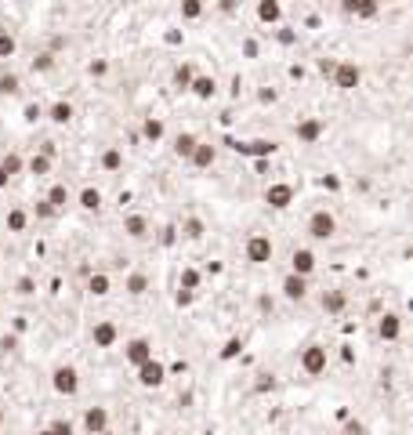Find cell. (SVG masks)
Returning a JSON list of instances; mask_svg holds the SVG:
<instances>
[{
  "instance_id": "cell-1",
  "label": "cell",
  "mask_w": 413,
  "mask_h": 435,
  "mask_svg": "<svg viewBox=\"0 0 413 435\" xmlns=\"http://www.w3.org/2000/svg\"><path fill=\"white\" fill-rule=\"evenodd\" d=\"M297 366H301L309 377H323L326 366H330V352H326V344L309 341V344L301 348V356H297Z\"/></svg>"
},
{
  "instance_id": "cell-2",
  "label": "cell",
  "mask_w": 413,
  "mask_h": 435,
  "mask_svg": "<svg viewBox=\"0 0 413 435\" xmlns=\"http://www.w3.org/2000/svg\"><path fill=\"white\" fill-rule=\"evenodd\" d=\"M304 232H309L316 243H326V239H334V236H337V218H334V210H326V207L312 210L309 222H304Z\"/></svg>"
},
{
  "instance_id": "cell-3",
  "label": "cell",
  "mask_w": 413,
  "mask_h": 435,
  "mask_svg": "<svg viewBox=\"0 0 413 435\" xmlns=\"http://www.w3.org/2000/svg\"><path fill=\"white\" fill-rule=\"evenodd\" d=\"M51 388L58 392L62 399H73L76 392H80V370H76V366H69V363L55 366V370H51Z\"/></svg>"
},
{
  "instance_id": "cell-4",
  "label": "cell",
  "mask_w": 413,
  "mask_h": 435,
  "mask_svg": "<svg viewBox=\"0 0 413 435\" xmlns=\"http://www.w3.org/2000/svg\"><path fill=\"white\" fill-rule=\"evenodd\" d=\"M330 80L337 91H356V87L363 83V65L359 62H334V69H330Z\"/></svg>"
},
{
  "instance_id": "cell-5",
  "label": "cell",
  "mask_w": 413,
  "mask_h": 435,
  "mask_svg": "<svg viewBox=\"0 0 413 435\" xmlns=\"http://www.w3.org/2000/svg\"><path fill=\"white\" fill-rule=\"evenodd\" d=\"M272 254H276V243H272V236H265V232H254L243 243V257L250 261V265H269Z\"/></svg>"
},
{
  "instance_id": "cell-6",
  "label": "cell",
  "mask_w": 413,
  "mask_h": 435,
  "mask_svg": "<svg viewBox=\"0 0 413 435\" xmlns=\"http://www.w3.org/2000/svg\"><path fill=\"white\" fill-rule=\"evenodd\" d=\"M294 200H297V189H294L290 182H269V185H265V203H269L272 210H290Z\"/></svg>"
},
{
  "instance_id": "cell-7",
  "label": "cell",
  "mask_w": 413,
  "mask_h": 435,
  "mask_svg": "<svg viewBox=\"0 0 413 435\" xmlns=\"http://www.w3.org/2000/svg\"><path fill=\"white\" fill-rule=\"evenodd\" d=\"M135 374H138V384L142 388H163V381H167V366L152 356V359H145V363H138L135 366Z\"/></svg>"
},
{
  "instance_id": "cell-8",
  "label": "cell",
  "mask_w": 413,
  "mask_h": 435,
  "mask_svg": "<svg viewBox=\"0 0 413 435\" xmlns=\"http://www.w3.org/2000/svg\"><path fill=\"white\" fill-rule=\"evenodd\" d=\"M341 11L348 18H359V22H374L381 15V0H341Z\"/></svg>"
},
{
  "instance_id": "cell-9",
  "label": "cell",
  "mask_w": 413,
  "mask_h": 435,
  "mask_svg": "<svg viewBox=\"0 0 413 435\" xmlns=\"http://www.w3.org/2000/svg\"><path fill=\"white\" fill-rule=\"evenodd\" d=\"M294 135H297L301 145H316V142L326 135V120H323V116H304V120H297Z\"/></svg>"
},
{
  "instance_id": "cell-10",
  "label": "cell",
  "mask_w": 413,
  "mask_h": 435,
  "mask_svg": "<svg viewBox=\"0 0 413 435\" xmlns=\"http://www.w3.org/2000/svg\"><path fill=\"white\" fill-rule=\"evenodd\" d=\"M120 341V326L113 323V319H98L95 326H91V344L95 348H113Z\"/></svg>"
},
{
  "instance_id": "cell-11",
  "label": "cell",
  "mask_w": 413,
  "mask_h": 435,
  "mask_svg": "<svg viewBox=\"0 0 413 435\" xmlns=\"http://www.w3.org/2000/svg\"><path fill=\"white\" fill-rule=\"evenodd\" d=\"M279 290L287 301H304L309 297V276H297V272H287L279 283Z\"/></svg>"
},
{
  "instance_id": "cell-12",
  "label": "cell",
  "mask_w": 413,
  "mask_h": 435,
  "mask_svg": "<svg viewBox=\"0 0 413 435\" xmlns=\"http://www.w3.org/2000/svg\"><path fill=\"white\" fill-rule=\"evenodd\" d=\"M377 337L388 341V344L399 341V337H402V316H399V312H381V316H377Z\"/></svg>"
},
{
  "instance_id": "cell-13",
  "label": "cell",
  "mask_w": 413,
  "mask_h": 435,
  "mask_svg": "<svg viewBox=\"0 0 413 435\" xmlns=\"http://www.w3.org/2000/svg\"><path fill=\"white\" fill-rule=\"evenodd\" d=\"M123 359H127L130 366L152 359V341H149V337H130V341L123 344Z\"/></svg>"
},
{
  "instance_id": "cell-14",
  "label": "cell",
  "mask_w": 413,
  "mask_h": 435,
  "mask_svg": "<svg viewBox=\"0 0 413 435\" xmlns=\"http://www.w3.org/2000/svg\"><path fill=\"white\" fill-rule=\"evenodd\" d=\"M316 265H319V257H316V250H309V247H297V250L290 254V272H297V276H312Z\"/></svg>"
},
{
  "instance_id": "cell-15",
  "label": "cell",
  "mask_w": 413,
  "mask_h": 435,
  "mask_svg": "<svg viewBox=\"0 0 413 435\" xmlns=\"http://www.w3.org/2000/svg\"><path fill=\"white\" fill-rule=\"evenodd\" d=\"M189 163H192L196 170H210V167L217 163V145H210V142H196Z\"/></svg>"
},
{
  "instance_id": "cell-16",
  "label": "cell",
  "mask_w": 413,
  "mask_h": 435,
  "mask_svg": "<svg viewBox=\"0 0 413 435\" xmlns=\"http://www.w3.org/2000/svg\"><path fill=\"white\" fill-rule=\"evenodd\" d=\"M254 15H257L261 26H279L283 22V0H257Z\"/></svg>"
},
{
  "instance_id": "cell-17",
  "label": "cell",
  "mask_w": 413,
  "mask_h": 435,
  "mask_svg": "<svg viewBox=\"0 0 413 435\" xmlns=\"http://www.w3.org/2000/svg\"><path fill=\"white\" fill-rule=\"evenodd\" d=\"M43 116H48L55 127H65V123H73V116H76V109H73V102H65V98H58V102H51L48 109H43Z\"/></svg>"
},
{
  "instance_id": "cell-18",
  "label": "cell",
  "mask_w": 413,
  "mask_h": 435,
  "mask_svg": "<svg viewBox=\"0 0 413 435\" xmlns=\"http://www.w3.org/2000/svg\"><path fill=\"white\" fill-rule=\"evenodd\" d=\"M236 152H247V156H276L279 145L269 142V138H254V142H232Z\"/></svg>"
},
{
  "instance_id": "cell-19",
  "label": "cell",
  "mask_w": 413,
  "mask_h": 435,
  "mask_svg": "<svg viewBox=\"0 0 413 435\" xmlns=\"http://www.w3.org/2000/svg\"><path fill=\"white\" fill-rule=\"evenodd\" d=\"M105 428H109V410L105 406H87L83 410V431L87 435H98Z\"/></svg>"
},
{
  "instance_id": "cell-20",
  "label": "cell",
  "mask_w": 413,
  "mask_h": 435,
  "mask_svg": "<svg viewBox=\"0 0 413 435\" xmlns=\"http://www.w3.org/2000/svg\"><path fill=\"white\" fill-rule=\"evenodd\" d=\"M189 95H196L200 102H210V98L217 95V80H214V76H207V73H196V76H192V83H189Z\"/></svg>"
},
{
  "instance_id": "cell-21",
  "label": "cell",
  "mask_w": 413,
  "mask_h": 435,
  "mask_svg": "<svg viewBox=\"0 0 413 435\" xmlns=\"http://www.w3.org/2000/svg\"><path fill=\"white\" fill-rule=\"evenodd\" d=\"M76 207H80V210H87V214H98V210H102V189L83 185V189L76 192Z\"/></svg>"
},
{
  "instance_id": "cell-22",
  "label": "cell",
  "mask_w": 413,
  "mask_h": 435,
  "mask_svg": "<svg viewBox=\"0 0 413 435\" xmlns=\"http://www.w3.org/2000/svg\"><path fill=\"white\" fill-rule=\"evenodd\" d=\"M319 304H323L326 316H341V312L348 309V294H344V290H323Z\"/></svg>"
},
{
  "instance_id": "cell-23",
  "label": "cell",
  "mask_w": 413,
  "mask_h": 435,
  "mask_svg": "<svg viewBox=\"0 0 413 435\" xmlns=\"http://www.w3.org/2000/svg\"><path fill=\"white\" fill-rule=\"evenodd\" d=\"M43 200H48L55 210H65V207L73 203V192H69V185H65V182H55V185L48 189V196H43Z\"/></svg>"
},
{
  "instance_id": "cell-24",
  "label": "cell",
  "mask_w": 413,
  "mask_h": 435,
  "mask_svg": "<svg viewBox=\"0 0 413 435\" xmlns=\"http://www.w3.org/2000/svg\"><path fill=\"white\" fill-rule=\"evenodd\" d=\"M123 232H127V239H145L149 236V218L145 214H127L123 218Z\"/></svg>"
},
{
  "instance_id": "cell-25",
  "label": "cell",
  "mask_w": 413,
  "mask_h": 435,
  "mask_svg": "<svg viewBox=\"0 0 413 435\" xmlns=\"http://www.w3.org/2000/svg\"><path fill=\"white\" fill-rule=\"evenodd\" d=\"M4 225H8V232L22 236V232L29 229V210H22V207H11V210H8V218H4Z\"/></svg>"
},
{
  "instance_id": "cell-26",
  "label": "cell",
  "mask_w": 413,
  "mask_h": 435,
  "mask_svg": "<svg viewBox=\"0 0 413 435\" xmlns=\"http://www.w3.org/2000/svg\"><path fill=\"white\" fill-rule=\"evenodd\" d=\"M163 135H167V127H163V120H160V116H145V120H142V138H145V142L156 145Z\"/></svg>"
},
{
  "instance_id": "cell-27",
  "label": "cell",
  "mask_w": 413,
  "mask_h": 435,
  "mask_svg": "<svg viewBox=\"0 0 413 435\" xmlns=\"http://www.w3.org/2000/svg\"><path fill=\"white\" fill-rule=\"evenodd\" d=\"M109 290H113V279H109L105 272H91V276H87V294H95V297H105Z\"/></svg>"
},
{
  "instance_id": "cell-28",
  "label": "cell",
  "mask_w": 413,
  "mask_h": 435,
  "mask_svg": "<svg viewBox=\"0 0 413 435\" xmlns=\"http://www.w3.org/2000/svg\"><path fill=\"white\" fill-rule=\"evenodd\" d=\"M196 142H200V138H196L192 130H182V135L174 138V156H178V160H189L192 149H196Z\"/></svg>"
},
{
  "instance_id": "cell-29",
  "label": "cell",
  "mask_w": 413,
  "mask_h": 435,
  "mask_svg": "<svg viewBox=\"0 0 413 435\" xmlns=\"http://www.w3.org/2000/svg\"><path fill=\"white\" fill-rule=\"evenodd\" d=\"M123 290H127L130 297H142V294L149 290V276H145V272H127V279H123Z\"/></svg>"
},
{
  "instance_id": "cell-30",
  "label": "cell",
  "mask_w": 413,
  "mask_h": 435,
  "mask_svg": "<svg viewBox=\"0 0 413 435\" xmlns=\"http://www.w3.org/2000/svg\"><path fill=\"white\" fill-rule=\"evenodd\" d=\"M0 170H4L8 178H18V174L26 170V160H22L18 152H4V156H0Z\"/></svg>"
},
{
  "instance_id": "cell-31",
  "label": "cell",
  "mask_w": 413,
  "mask_h": 435,
  "mask_svg": "<svg viewBox=\"0 0 413 435\" xmlns=\"http://www.w3.org/2000/svg\"><path fill=\"white\" fill-rule=\"evenodd\" d=\"M26 170H29V174H36V178L51 174V156H48V152H33V156L26 160Z\"/></svg>"
},
{
  "instance_id": "cell-32",
  "label": "cell",
  "mask_w": 413,
  "mask_h": 435,
  "mask_svg": "<svg viewBox=\"0 0 413 435\" xmlns=\"http://www.w3.org/2000/svg\"><path fill=\"white\" fill-rule=\"evenodd\" d=\"M18 87H22V76H18V73H11V69H4V73H0V98H11V95H18Z\"/></svg>"
},
{
  "instance_id": "cell-33",
  "label": "cell",
  "mask_w": 413,
  "mask_h": 435,
  "mask_svg": "<svg viewBox=\"0 0 413 435\" xmlns=\"http://www.w3.org/2000/svg\"><path fill=\"white\" fill-rule=\"evenodd\" d=\"M203 232H207V225H203V218H196V214H189L185 222H182V236L185 239H203Z\"/></svg>"
},
{
  "instance_id": "cell-34",
  "label": "cell",
  "mask_w": 413,
  "mask_h": 435,
  "mask_svg": "<svg viewBox=\"0 0 413 435\" xmlns=\"http://www.w3.org/2000/svg\"><path fill=\"white\" fill-rule=\"evenodd\" d=\"M18 55V36L11 33V29H0V58H15Z\"/></svg>"
},
{
  "instance_id": "cell-35",
  "label": "cell",
  "mask_w": 413,
  "mask_h": 435,
  "mask_svg": "<svg viewBox=\"0 0 413 435\" xmlns=\"http://www.w3.org/2000/svg\"><path fill=\"white\" fill-rule=\"evenodd\" d=\"M200 283H203V272L200 269H182V276H178V287L182 290H200Z\"/></svg>"
},
{
  "instance_id": "cell-36",
  "label": "cell",
  "mask_w": 413,
  "mask_h": 435,
  "mask_svg": "<svg viewBox=\"0 0 413 435\" xmlns=\"http://www.w3.org/2000/svg\"><path fill=\"white\" fill-rule=\"evenodd\" d=\"M192 76H196V69H192V65H189V62H182V65H178V69H174V76H170V80H174V87H178V91H189V83H192Z\"/></svg>"
},
{
  "instance_id": "cell-37",
  "label": "cell",
  "mask_w": 413,
  "mask_h": 435,
  "mask_svg": "<svg viewBox=\"0 0 413 435\" xmlns=\"http://www.w3.org/2000/svg\"><path fill=\"white\" fill-rule=\"evenodd\" d=\"M102 167H105L109 174L120 170V167H123V152H120L116 145H113V149H105V152H102Z\"/></svg>"
},
{
  "instance_id": "cell-38",
  "label": "cell",
  "mask_w": 413,
  "mask_h": 435,
  "mask_svg": "<svg viewBox=\"0 0 413 435\" xmlns=\"http://www.w3.org/2000/svg\"><path fill=\"white\" fill-rule=\"evenodd\" d=\"M182 18H185V22L203 18V0H182Z\"/></svg>"
},
{
  "instance_id": "cell-39",
  "label": "cell",
  "mask_w": 413,
  "mask_h": 435,
  "mask_svg": "<svg viewBox=\"0 0 413 435\" xmlns=\"http://www.w3.org/2000/svg\"><path fill=\"white\" fill-rule=\"evenodd\" d=\"M51 69H55V55L51 51H40L33 58V73H51Z\"/></svg>"
},
{
  "instance_id": "cell-40",
  "label": "cell",
  "mask_w": 413,
  "mask_h": 435,
  "mask_svg": "<svg viewBox=\"0 0 413 435\" xmlns=\"http://www.w3.org/2000/svg\"><path fill=\"white\" fill-rule=\"evenodd\" d=\"M33 214L40 218V222H55V218H58L62 210H55V207H51L48 200H36V207H33Z\"/></svg>"
},
{
  "instance_id": "cell-41",
  "label": "cell",
  "mask_w": 413,
  "mask_h": 435,
  "mask_svg": "<svg viewBox=\"0 0 413 435\" xmlns=\"http://www.w3.org/2000/svg\"><path fill=\"white\" fill-rule=\"evenodd\" d=\"M22 120H26V123H36V120H43V105H40V102H29L26 109H22Z\"/></svg>"
},
{
  "instance_id": "cell-42",
  "label": "cell",
  "mask_w": 413,
  "mask_h": 435,
  "mask_svg": "<svg viewBox=\"0 0 413 435\" xmlns=\"http://www.w3.org/2000/svg\"><path fill=\"white\" fill-rule=\"evenodd\" d=\"M239 352H243V341H239V337H229L225 348H222V359H236Z\"/></svg>"
},
{
  "instance_id": "cell-43",
  "label": "cell",
  "mask_w": 413,
  "mask_h": 435,
  "mask_svg": "<svg viewBox=\"0 0 413 435\" xmlns=\"http://www.w3.org/2000/svg\"><path fill=\"white\" fill-rule=\"evenodd\" d=\"M192 301H196V290H182V287L174 290V304H178V309H189Z\"/></svg>"
},
{
  "instance_id": "cell-44",
  "label": "cell",
  "mask_w": 413,
  "mask_h": 435,
  "mask_svg": "<svg viewBox=\"0 0 413 435\" xmlns=\"http://www.w3.org/2000/svg\"><path fill=\"white\" fill-rule=\"evenodd\" d=\"M33 290H36V283H33V279H29V276H22V279H18V283H15V294H22V297H29V294H33Z\"/></svg>"
},
{
  "instance_id": "cell-45",
  "label": "cell",
  "mask_w": 413,
  "mask_h": 435,
  "mask_svg": "<svg viewBox=\"0 0 413 435\" xmlns=\"http://www.w3.org/2000/svg\"><path fill=\"white\" fill-rule=\"evenodd\" d=\"M48 428H51L55 435H73V421H62V417H55Z\"/></svg>"
},
{
  "instance_id": "cell-46",
  "label": "cell",
  "mask_w": 413,
  "mask_h": 435,
  "mask_svg": "<svg viewBox=\"0 0 413 435\" xmlns=\"http://www.w3.org/2000/svg\"><path fill=\"white\" fill-rule=\"evenodd\" d=\"M87 73H91V76H105L109 73V62L105 58H95L91 65H87Z\"/></svg>"
},
{
  "instance_id": "cell-47",
  "label": "cell",
  "mask_w": 413,
  "mask_h": 435,
  "mask_svg": "<svg viewBox=\"0 0 413 435\" xmlns=\"http://www.w3.org/2000/svg\"><path fill=\"white\" fill-rule=\"evenodd\" d=\"M257 392H276V374H261V381L254 384Z\"/></svg>"
},
{
  "instance_id": "cell-48",
  "label": "cell",
  "mask_w": 413,
  "mask_h": 435,
  "mask_svg": "<svg viewBox=\"0 0 413 435\" xmlns=\"http://www.w3.org/2000/svg\"><path fill=\"white\" fill-rule=\"evenodd\" d=\"M243 55H247V58L257 55V40H243Z\"/></svg>"
},
{
  "instance_id": "cell-49",
  "label": "cell",
  "mask_w": 413,
  "mask_h": 435,
  "mask_svg": "<svg viewBox=\"0 0 413 435\" xmlns=\"http://www.w3.org/2000/svg\"><path fill=\"white\" fill-rule=\"evenodd\" d=\"M174 232H178V229H174V225H167V229H163V236H160V239H163V243H174Z\"/></svg>"
},
{
  "instance_id": "cell-50",
  "label": "cell",
  "mask_w": 413,
  "mask_h": 435,
  "mask_svg": "<svg viewBox=\"0 0 413 435\" xmlns=\"http://www.w3.org/2000/svg\"><path fill=\"white\" fill-rule=\"evenodd\" d=\"M8 182H11V178H8V174H4V170H0V189H8Z\"/></svg>"
},
{
  "instance_id": "cell-51",
  "label": "cell",
  "mask_w": 413,
  "mask_h": 435,
  "mask_svg": "<svg viewBox=\"0 0 413 435\" xmlns=\"http://www.w3.org/2000/svg\"><path fill=\"white\" fill-rule=\"evenodd\" d=\"M36 435H55V431H51V428H43V431H36Z\"/></svg>"
},
{
  "instance_id": "cell-52",
  "label": "cell",
  "mask_w": 413,
  "mask_h": 435,
  "mask_svg": "<svg viewBox=\"0 0 413 435\" xmlns=\"http://www.w3.org/2000/svg\"><path fill=\"white\" fill-rule=\"evenodd\" d=\"M98 435H116V431H113V428H105V431H98Z\"/></svg>"
},
{
  "instance_id": "cell-53",
  "label": "cell",
  "mask_w": 413,
  "mask_h": 435,
  "mask_svg": "<svg viewBox=\"0 0 413 435\" xmlns=\"http://www.w3.org/2000/svg\"><path fill=\"white\" fill-rule=\"evenodd\" d=\"M341 435H348V431H341Z\"/></svg>"
}]
</instances>
